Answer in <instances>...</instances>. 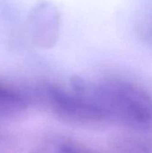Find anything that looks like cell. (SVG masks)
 <instances>
[{"instance_id":"1","label":"cell","mask_w":152,"mask_h":153,"mask_svg":"<svg viewBox=\"0 0 152 153\" xmlns=\"http://www.w3.org/2000/svg\"><path fill=\"white\" fill-rule=\"evenodd\" d=\"M86 89L96 122L112 121L133 127L152 124L151 98L140 88L124 82L108 81L86 84Z\"/></svg>"},{"instance_id":"2","label":"cell","mask_w":152,"mask_h":153,"mask_svg":"<svg viewBox=\"0 0 152 153\" xmlns=\"http://www.w3.org/2000/svg\"><path fill=\"white\" fill-rule=\"evenodd\" d=\"M30 102L27 92L20 88L0 82V117L24 110Z\"/></svg>"},{"instance_id":"3","label":"cell","mask_w":152,"mask_h":153,"mask_svg":"<svg viewBox=\"0 0 152 153\" xmlns=\"http://www.w3.org/2000/svg\"><path fill=\"white\" fill-rule=\"evenodd\" d=\"M54 153H94L85 146L69 140H59L54 145Z\"/></svg>"}]
</instances>
